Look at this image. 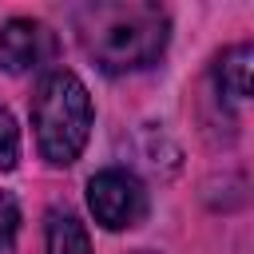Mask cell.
<instances>
[{
  "label": "cell",
  "instance_id": "cell-7",
  "mask_svg": "<svg viewBox=\"0 0 254 254\" xmlns=\"http://www.w3.org/2000/svg\"><path fill=\"white\" fill-rule=\"evenodd\" d=\"M16 159H20V131H16L12 111L0 103V171H12Z\"/></svg>",
  "mask_w": 254,
  "mask_h": 254
},
{
  "label": "cell",
  "instance_id": "cell-1",
  "mask_svg": "<svg viewBox=\"0 0 254 254\" xmlns=\"http://www.w3.org/2000/svg\"><path fill=\"white\" fill-rule=\"evenodd\" d=\"M79 48L95 60L99 71L123 75L155 64L167 48L171 20L151 0H95L71 12Z\"/></svg>",
  "mask_w": 254,
  "mask_h": 254
},
{
  "label": "cell",
  "instance_id": "cell-6",
  "mask_svg": "<svg viewBox=\"0 0 254 254\" xmlns=\"http://www.w3.org/2000/svg\"><path fill=\"white\" fill-rule=\"evenodd\" d=\"M48 254H91L87 230L71 210H52L48 214Z\"/></svg>",
  "mask_w": 254,
  "mask_h": 254
},
{
  "label": "cell",
  "instance_id": "cell-5",
  "mask_svg": "<svg viewBox=\"0 0 254 254\" xmlns=\"http://www.w3.org/2000/svg\"><path fill=\"white\" fill-rule=\"evenodd\" d=\"M214 79H218V91H226L230 99H246L250 95V44L226 48L214 64Z\"/></svg>",
  "mask_w": 254,
  "mask_h": 254
},
{
  "label": "cell",
  "instance_id": "cell-9",
  "mask_svg": "<svg viewBox=\"0 0 254 254\" xmlns=\"http://www.w3.org/2000/svg\"><path fill=\"white\" fill-rule=\"evenodd\" d=\"M139 254H147V250H139Z\"/></svg>",
  "mask_w": 254,
  "mask_h": 254
},
{
  "label": "cell",
  "instance_id": "cell-8",
  "mask_svg": "<svg viewBox=\"0 0 254 254\" xmlns=\"http://www.w3.org/2000/svg\"><path fill=\"white\" fill-rule=\"evenodd\" d=\"M16 230H20V206L8 190H0V250L16 242Z\"/></svg>",
  "mask_w": 254,
  "mask_h": 254
},
{
  "label": "cell",
  "instance_id": "cell-4",
  "mask_svg": "<svg viewBox=\"0 0 254 254\" xmlns=\"http://www.w3.org/2000/svg\"><path fill=\"white\" fill-rule=\"evenodd\" d=\"M52 56H56V36H52L40 20L12 16V20L0 28V67H4V71H12V75L40 71Z\"/></svg>",
  "mask_w": 254,
  "mask_h": 254
},
{
  "label": "cell",
  "instance_id": "cell-3",
  "mask_svg": "<svg viewBox=\"0 0 254 254\" xmlns=\"http://www.w3.org/2000/svg\"><path fill=\"white\" fill-rule=\"evenodd\" d=\"M87 206L95 214L99 226L107 230H127V226H139L147 218V190L143 183L131 175V171H99L91 175L87 183Z\"/></svg>",
  "mask_w": 254,
  "mask_h": 254
},
{
  "label": "cell",
  "instance_id": "cell-2",
  "mask_svg": "<svg viewBox=\"0 0 254 254\" xmlns=\"http://www.w3.org/2000/svg\"><path fill=\"white\" fill-rule=\"evenodd\" d=\"M36 147L52 167H67L79 159L91 135V95L75 71H52L32 99Z\"/></svg>",
  "mask_w": 254,
  "mask_h": 254
}]
</instances>
